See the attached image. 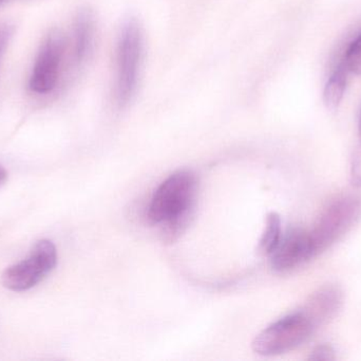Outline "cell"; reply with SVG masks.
Wrapping results in <instances>:
<instances>
[{"instance_id":"9","label":"cell","mask_w":361,"mask_h":361,"mask_svg":"<svg viewBox=\"0 0 361 361\" xmlns=\"http://www.w3.org/2000/svg\"><path fill=\"white\" fill-rule=\"evenodd\" d=\"M74 38L76 59L78 61H85L90 53L93 38V17L87 8L80 10L76 16Z\"/></svg>"},{"instance_id":"1","label":"cell","mask_w":361,"mask_h":361,"mask_svg":"<svg viewBox=\"0 0 361 361\" xmlns=\"http://www.w3.org/2000/svg\"><path fill=\"white\" fill-rule=\"evenodd\" d=\"M195 175L189 171L171 174L157 189L148 208V220L154 225H164V235L173 239L188 224L195 199Z\"/></svg>"},{"instance_id":"10","label":"cell","mask_w":361,"mask_h":361,"mask_svg":"<svg viewBox=\"0 0 361 361\" xmlns=\"http://www.w3.org/2000/svg\"><path fill=\"white\" fill-rule=\"evenodd\" d=\"M348 72L349 70L343 61L324 87V104L331 112H335L343 101L347 87Z\"/></svg>"},{"instance_id":"17","label":"cell","mask_w":361,"mask_h":361,"mask_svg":"<svg viewBox=\"0 0 361 361\" xmlns=\"http://www.w3.org/2000/svg\"><path fill=\"white\" fill-rule=\"evenodd\" d=\"M358 133H360V144H361V114H360V126H358Z\"/></svg>"},{"instance_id":"18","label":"cell","mask_w":361,"mask_h":361,"mask_svg":"<svg viewBox=\"0 0 361 361\" xmlns=\"http://www.w3.org/2000/svg\"><path fill=\"white\" fill-rule=\"evenodd\" d=\"M2 1H4V0H0V4H1Z\"/></svg>"},{"instance_id":"3","label":"cell","mask_w":361,"mask_h":361,"mask_svg":"<svg viewBox=\"0 0 361 361\" xmlns=\"http://www.w3.org/2000/svg\"><path fill=\"white\" fill-rule=\"evenodd\" d=\"M143 52V34L135 19L123 25L118 42V78L116 99L121 106L126 105L137 90L140 65Z\"/></svg>"},{"instance_id":"5","label":"cell","mask_w":361,"mask_h":361,"mask_svg":"<svg viewBox=\"0 0 361 361\" xmlns=\"http://www.w3.org/2000/svg\"><path fill=\"white\" fill-rule=\"evenodd\" d=\"M361 206L353 197H341L329 205L309 232L314 258L338 241L360 218Z\"/></svg>"},{"instance_id":"16","label":"cell","mask_w":361,"mask_h":361,"mask_svg":"<svg viewBox=\"0 0 361 361\" xmlns=\"http://www.w3.org/2000/svg\"><path fill=\"white\" fill-rule=\"evenodd\" d=\"M6 180H8V172H6V170L0 165V188H1L2 186H4Z\"/></svg>"},{"instance_id":"2","label":"cell","mask_w":361,"mask_h":361,"mask_svg":"<svg viewBox=\"0 0 361 361\" xmlns=\"http://www.w3.org/2000/svg\"><path fill=\"white\" fill-rule=\"evenodd\" d=\"M314 328L302 311L290 314L267 326L252 341V350L261 356L282 355L300 347L313 334Z\"/></svg>"},{"instance_id":"11","label":"cell","mask_w":361,"mask_h":361,"mask_svg":"<svg viewBox=\"0 0 361 361\" xmlns=\"http://www.w3.org/2000/svg\"><path fill=\"white\" fill-rule=\"evenodd\" d=\"M282 237L281 218L276 212H269L265 220L264 231L259 241L258 251L269 256L275 250Z\"/></svg>"},{"instance_id":"14","label":"cell","mask_w":361,"mask_h":361,"mask_svg":"<svg viewBox=\"0 0 361 361\" xmlns=\"http://www.w3.org/2000/svg\"><path fill=\"white\" fill-rule=\"evenodd\" d=\"M351 184L356 188H361V144L352 157Z\"/></svg>"},{"instance_id":"7","label":"cell","mask_w":361,"mask_h":361,"mask_svg":"<svg viewBox=\"0 0 361 361\" xmlns=\"http://www.w3.org/2000/svg\"><path fill=\"white\" fill-rule=\"evenodd\" d=\"M269 256L271 269L277 273H288L311 260L314 256L309 232L290 229Z\"/></svg>"},{"instance_id":"12","label":"cell","mask_w":361,"mask_h":361,"mask_svg":"<svg viewBox=\"0 0 361 361\" xmlns=\"http://www.w3.org/2000/svg\"><path fill=\"white\" fill-rule=\"evenodd\" d=\"M343 61L350 72L361 76V33L350 45Z\"/></svg>"},{"instance_id":"8","label":"cell","mask_w":361,"mask_h":361,"mask_svg":"<svg viewBox=\"0 0 361 361\" xmlns=\"http://www.w3.org/2000/svg\"><path fill=\"white\" fill-rule=\"evenodd\" d=\"M343 302V294L341 288L332 284L318 288L307 300L302 313L309 318L314 328L326 324L335 317Z\"/></svg>"},{"instance_id":"6","label":"cell","mask_w":361,"mask_h":361,"mask_svg":"<svg viewBox=\"0 0 361 361\" xmlns=\"http://www.w3.org/2000/svg\"><path fill=\"white\" fill-rule=\"evenodd\" d=\"M65 45V36L59 30H52L47 36L40 47L30 78L29 86L34 93H50L54 88Z\"/></svg>"},{"instance_id":"15","label":"cell","mask_w":361,"mask_h":361,"mask_svg":"<svg viewBox=\"0 0 361 361\" xmlns=\"http://www.w3.org/2000/svg\"><path fill=\"white\" fill-rule=\"evenodd\" d=\"M13 27L10 25H0V59L8 46V40L12 37Z\"/></svg>"},{"instance_id":"13","label":"cell","mask_w":361,"mask_h":361,"mask_svg":"<svg viewBox=\"0 0 361 361\" xmlns=\"http://www.w3.org/2000/svg\"><path fill=\"white\" fill-rule=\"evenodd\" d=\"M307 360L313 361H332L336 360V353H335V350L330 345L324 343V345H317L311 352Z\"/></svg>"},{"instance_id":"4","label":"cell","mask_w":361,"mask_h":361,"mask_svg":"<svg viewBox=\"0 0 361 361\" xmlns=\"http://www.w3.org/2000/svg\"><path fill=\"white\" fill-rule=\"evenodd\" d=\"M56 264L54 244L49 239H40L34 244L27 259L11 265L2 273V285L12 292H27L52 273Z\"/></svg>"}]
</instances>
